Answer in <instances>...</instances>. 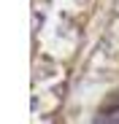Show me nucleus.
I'll list each match as a JSON object with an SVG mask.
<instances>
[{
	"label": "nucleus",
	"instance_id": "f257e3e1",
	"mask_svg": "<svg viewBox=\"0 0 119 124\" xmlns=\"http://www.w3.org/2000/svg\"><path fill=\"white\" fill-rule=\"evenodd\" d=\"M95 124H119V89L111 92L95 111Z\"/></svg>",
	"mask_w": 119,
	"mask_h": 124
}]
</instances>
